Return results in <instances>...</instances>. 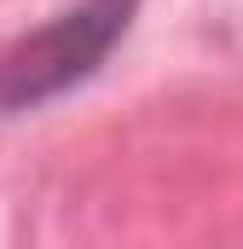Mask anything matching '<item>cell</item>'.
Masks as SVG:
<instances>
[{
	"label": "cell",
	"instance_id": "obj_1",
	"mask_svg": "<svg viewBox=\"0 0 243 249\" xmlns=\"http://www.w3.org/2000/svg\"><path fill=\"white\" fill-rule=\"evenodd\" d=\"M133 12L139 0H75L47 23H35L29 35H17L0 53V110L6 116L41 110L69 87H81L133 29Z\"/></svg>",
	"mask_w": 243,
	"mask_h": 249
}]
</instances>
